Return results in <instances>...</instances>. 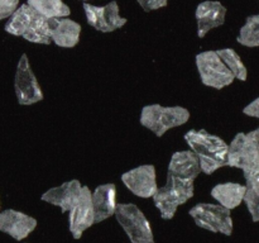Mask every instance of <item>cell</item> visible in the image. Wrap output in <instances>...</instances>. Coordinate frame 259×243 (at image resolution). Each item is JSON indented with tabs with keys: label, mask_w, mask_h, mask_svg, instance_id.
Listing matches in <instances>:
<instances>
[{
	"label": "cell",
	"mask_w": 259,
	"mask_h": 243,
	"mask_svg": "<svg viewBox=\"0 0 259 243\" xmlns=\"http://www.w3.org/2000/svg\"><path fill=\"white\" fill-rule=\"evenodd\" d=\"M184 138L199 158L202 174L212 175L222 167L228 166L229 144L222 137L205 129H190Z\"/></svg>",
	"instance_id": "obj_1"
},
{
	"label": "cell",
	"mask_w": 259,
	"mask_h": 243,
	"mask_svg": "<svg viewBox=\"0 0 259 243\" xmlns=\"http://www.w3.org/2000/svg\"><path fill=\"white\" fill-rule=\"evenodd\" d=\"M189 109L184 106H163L159 104H149L143 106L139 116L141 126L153 132L157 137H162L169 129L177 128L190 120Z\"/></svg>",
	"instance_id": "obj_2"
},
{
	"label": "cell",
	"mask_w": 259,
	"mask_h": 243,
	"mask_svg": "<svg viewBox=\"0 0 259 243\" xmlns=\"http://www.w3.org/2000/svg\"><path fill=\"white\" fill-rule=\"evenodd\" d=\"M194 194L195 186L192 180H182L167 175L166 185L158 187L152 199L162 219L171 220L180 205L186 204L194 197Z\"/></svg>",
	"instance_id": "obj_3"
},
{
	"label": "cell",
	"mask_w": 259,
	"mask_h": 243,
	"mask_svg": "<svg viewBox=\"0 0 259 243\" xmlns=\"http://www.w3.org/2000/svg\"><path fill=\"white\" fill-rule=\"evenodd\" d=\"M115 218L131 243H154L151 222L133 202H119Z\"/></svg>",
	"instance_id": "obj_4"
},
{
	"label": "cell",
	"mask_w": 259,
	"mask_h": 243,
	"mask_svg": "<svg viewBox=\"0 0 259 243\" xmlns=\"http://www.w3.org/2000/svg\"><path fill=\"white\" fill-rule=\"evenodd\" d=\"M195 61L200 80L205 86L222 90L234 83V75L227 67L217 51H204L197 53Z\"/></svg>",
	"instance_id": "obj_5"
},
{
	"label": "cell",
	"mask_w": 259,
	"mask_h": 243,
	"mask_svg": "<svg viewBox=\"0 0 259 243\" xmlns=\"http://www.w3.org/2000/svg\"><path fill=\"white\" fill-rule=\"evenodd\" d=\"M197 227L211 233H222L224 235L233 234L232 210L220 204L199 202L189 212Z\"/></svg>",
	"instance_id": "obj_6"
},
{
	"label": "cell",
	"mask_w": 259,
	"mask_h": 243,
	"mask_svg": "<svg viewBox=\"0 0 259 243\" xmlns=\"http://www.w3.org/2000/svg\"><path fill=\"white\" fill-rule=\"evenodd\" d=\"M228 166L242 170L245 181L253 180L259 174V152L247 133L239 132L229 143Z\"/></svg>",
	"instance_id": "obj_7"
},
{
	"label": "cell",
	"mask_w": 259,
	"mask_h": 243,
	"mask_svg": "<svg viewBox=\"0 0 259 243\" xmlns=\"http://www.w3.org/2000/svg\"><path fill=\"white\" fill-rule=\"evenodd\" d=\"M14 91L20 105H33L43 100V91L32 70L29 58L23 53L14 76Z\"/></svg>",
	"instance_id": "obj_8"
},
{
	"label": "cell",
	"mask_w": 259,
	"mask_h": 243,
	"mask_svg": "<svg viewBox=\"0 0 259 243\" xmlns=\"http://www.w3.org/2000/svg\"><path fill=\"white\" fill-rule=\"evenodd\" d=\"M96 224L93 204V191L83 185L77 201L68 212V229L75 239H80L85 230Z\"/></svg>",
	"instance_id": "obj_9"
},
{
	"label": "cell",
	"mask_w": 259,
	"mask_h": 243,
	"mask_svg": "<svg viewBox=\"0 0 259 243\" xmlns=\"http://www.w3.org/2000/svg\"><path fill=\"white\" fill-rule=\"evenodd\" d=\"M124 186L142 199L153 197L158 190L157 184V171L154 165H141L138 167L124 172L120 176Z\"/></svg>",
	"instance_id": "obj_10"
},
{
	"label": "cell",
	"mask_w": 259,
	"mask_h": 243,
	"mask_svg": "<svg viewBox=\"0 0 259 243\" xmlns=\"http://www.w3.org/2000/svg\"><path fill=\"white\" fill-rule=\"evenodd\" d=\"M86 20L94 29L101 33H110L126 24V18L121 17L116 2H110L104 7H96L83 3Z\"/></svg>",
	"instance_id": "obj_11"
},
{
	"label": "cell",
	"mask_w": 259,
	"mask_h": 243,
	"mask_svg": "<svg viewBox=\"0 0 259 243\" xmlns=\"http://www.w3.org/2000/svg\"><path fill=\"white\" fill-rule=\"evenodd\" d=\"M37 228V219L14 209L0 212V232L7 233L15 240H23Z\"/></svg>",
	"instance_id": "obj_12"
},
{
	"label": "cell",
	"mask_w": 259,
	"mask_h": 243,
	"mask_svg": "<svg viewBox=\"0 0 259 243\" xmlns=\"http://www.w3.org/2000/svg\"><path fill=\"white\" fill-rule=\"evenodd\" d=\"M195 17L197 22V37L204 38L210 30L224 24L227 8L218 0H205L197 5Z\"/></svg>",
	"instance_id": "obj_13"
},
{
	"label": "cell",
	"mask_w": 259,
	"mask_h": 243,
	"mask_svg": "<svg viewBox=\"0 0 259 243\" xmlns=\"http://www.w3.org/2000/svg\"><path fill=\"white\" fill-rule=\"evenodd\" d=\"M82 186L83 185H81V182L76 179L65 181L60 186L51 187L47 191L43 192L40 199L48 204L58 207L62 213H67L77 201Z\"/></svg>",
	"instance_id": "obj_14"
},
{
	"label": "cell",
	"mask_w": 259,
	"mask_h": 243,
	"mask_svg": "<svg viewBox=\"0 0 259 243\" xmlns=\"http://www.w3.org/2000/svg\"><path fill=\"white\" fill-rule=\"evenodd\" d=\"M200 174H201L200 161L196 154H195V152H192L191 149L177 151L172 154L171 159H169L168 169H167L168 176L195 181V179Z\"/></svg>",
	"instance_id": "obj_15"
},
{
	"label": "cell",
	"mask_w": 259,
	"mask_h": 243,
	"mask_svg": "<svg viewBox=\"0 0 259 243\" xmlns=\"http://www.w3.org/2000/svg\"><path fill=\"white\" fill-rule=\"evenodd\" d=\"M51 40L58 47L72 48L80 40L81 25L70 18L50 19Z\"/></svg>",
	"instance_id": "obj_16"
},
{
	"label": "cell",
	"mask_w": 259,
	"mask_h": 243,
	"mask_svg": "<svg viewBox=\"0 0 259 243\" xmlns=\"http://www.w3.org/2000/svg\"><path fill=\"white\" fill-rule=\"evenodd\" d=\"M93 204L95 212V222L101 223L115 215L116 208V186L113 182L96 186L93 191Z\"/></svg>",
	"instance_id": "obj_17"
},
{
	"label": "cell",
	"mask_w": 259,
	"mask_h": 243,
	"mask_svg": "<svg viewBox=\"0 0 259 243\" xmlns=\"http://www.w3.org/2000/svg\"><path fill=\"white\" fill-rule=\"evenodd\" d=\"M247 191V185L239 182H222L215 185L211 189V195L218 204L227 209L233 210L244 201V195Z\"/></svg>",
	"instance_id": "obj_18"
},
{
	"label": "cell",
	"mask_w": 259,
	"mask_h": 243,
	"mask_svg": "<svg viewBox=\"0 0 259 243\" xmlns=\"http://www.w3.org/2000/svg\"><path fill=\"white\" fill-rule=\"evenodd\" d=\"M37 14L38 13L29 5L22 4L8 19L5 24V32L17 37H23L28 32Z\"/></svg>",
	"instance_id": "obj_19"
},
{
	"label": "cell",
	"mask_w": 259,
	"mask_h": 243,
	"mask_svg": "<svg viewBox=\"0 0 259 243\" xmlns=\"http://www.w3.org/2000/svg\"><path fill=\"white\" fill-rule=\"evenodd\" d=\"M27 4L47 19L67 18L71 9L62 0H27Z\"/></svg>",
	"instance_id": "obj_20"
},
{
	"label": "cell",
	"mask_w": 259,
	"mask_h": 243,
	"mask_svg": "<svg viewBox=\"0 0 259 243\" xmlns=\"http://www.w3.org/2000/svg\"><path fill=\"white\" fill-rule=\"evenodd\" d=\"M218 55L220 56L227 67L232 71L235 78L239 81H247L248 78V68L242 61V57L238 55V52L233 48H222L217 50Z\"/></svg>",
	"instance_id": "obj_21"
},
{
	"label": "cell",
	"mask_w": 259,
	"mask_h": 243,
	"mask_svg": "<svg viewBox=\"0 0 259 243\" xmlns=\"http://www.w3.org/2000/svg\"><path fill=\"white\" fill-rule=\"evenodd\" d=\"M237 40L244 47H259V14L247 18L244 25L240 28Z\"/></svg>",
	"instance_id": "obj_22"
},
{
	"label": "cell",
	"mask_w": 259,
	"mask_h": 243,
	"mask_svg": "<svg viewBox=\"0 0 259 243\" xmlns=\"http://www.w3.org/2000/svg\"><path fill=\"white\" fill-rule=\"evenodd\" d=\"M247 191L244 195V204L247 205V209L249 212L252 220L254 223L259 222V184L253 180L247 181Z\"/></svg>",
	"instance_id": "obj_23"
},
{
	"label": "cell",
	"mask_w": 259,
	"mask_h": 243,
	"mask_svg": "<svg viewBox=\"0 0 259 243\" xmlns=\"http://www.w3.org/2000/svg\"><path fill=\"white\" fill-rule=\"evenodd\" d=\"M19 8V0H0V20L9 19Z\"/></svg>",
	"instance_id": "obj_24"
},
{
	"label": "cell",
	"mask_w": 259,
	"mask_h": 243,
	"mask_svg": "<svg viewBox=\"0 0 259 243\" xmlns=\"http://www.w3.org/2000/svg\"><path fill=\"white\" fill-rule=\"evenodd\" d=\"M142 9L144 12H153V10H158L161 8L167 7L168 0H137Z\"/></svg>",
	"instance_id": "obj_25"
},
{
	"label": "cell",
	"mask_w": 259,
	"mask_h": 243,
	"mask_svg": "<svg viewBox=\"0 0 259 243\" xmlns=\"http://www.w3.org/2000/svg\"><path fill=\"white\" fill-rule=\"evenodd\" d=\"M243 113L248 116H252V118L259 119V96L255 98L252 103L248 104L247 106H244L243 109Z\"/></svg>",
	"instance_id": "obj_26"
},
{
	"label": "cell",
	"mask_w": 259,
	"mask_h": 243,
	"mask_svg": "<svg viewBox=\"0 0 259 243\" xmlns=\"http://www.w3.org/2000/svg\"><path fill=\"white\" fill-rule=\"evenodd\" d=\"M247 137L249 138V141L254 144V147L258 149V152H259V128L254 129V131L248 132Z\"/></svg>",
	"instance_id": "obj_27"
},
{
	"label": "cell",
	"mask_w": 259,
	"mask_h": 243,
	"mask_svg": "<svg viewBox=\"0 0 259 243\" xmlns=\"http://www.w3.org/2000/svg\"><path fill=\"white\" fill-rule=\"evenodd\" d=\"M254 180H255V181H257V182H258V184H259V174L257 175V176H255V177H254Z\"/></svg>",
	"instance_id": "obj_28"
},
{
	"label": "cell",
	"mask_w": 259,
	"mask_h": 243,
	"mask_svg": "<svg viewBox=\"0 0 259 243\" xmlns=\"http://www.w3.org/2000/svg\"><path fill=\"white\" fill-rule=\"evenodd\" d=\"M83 2H86V0H83Z\"/></svg>",
	"instance_id": "obj_29"
}]
</instances>
